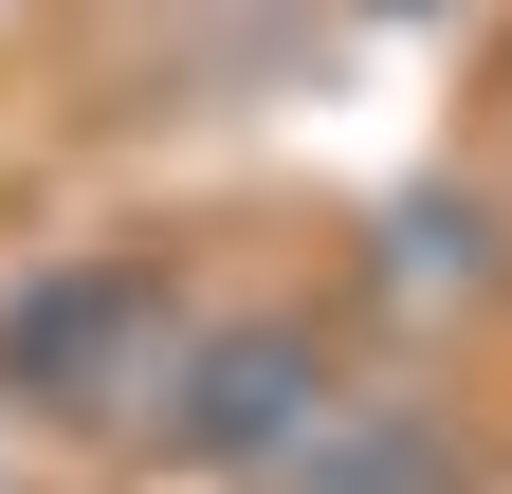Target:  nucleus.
I'll return each instance as SVG.
<instances>
[{
	"mask_svg": "<svg viewBox=\"0 0 512 494\" xmlns=\"http://www.w3.org/2000/svg\"><path fill=\"white\" fill-rule=\"evenodd\" d=\"M165 348H183L165 257H55L19 312H0V403H37V421H128V440H147Z\"/></svg>",
	"mask_w": 512,
	"mask_h": 494,
	"instance_id": "2",
	"label": "nucleus"
},
{
	"mask_svg": "<svg viewBox=\"0 0 512 494\" xmlns=\"http://www.w3.org/2000/svg\"><path fill=\"white\" fill-rule=\"evenodd\" d=\"M238 494H476V440H458V403H421V385H330V421H311L275 476H238Z\"/></svg>",
	"mask_w": 512,
	"mask_h": 494,
	"instance_id": "3",
	"label": "nucleus"
},
{
	"mask_svg": "<svg viewBox=\"0 0 512 494\" xmlns=\"http://www.w3.org/2000/svg\"><path fill=\"white\" fill-rule=\"evenodd\" d=\"M330 330L311 312H183V348H165V385H147V458H183V476H275L311 421H330Z\"/></svg>",
	"mask_w": 512,
	"mask_h": 494,
	"instance_id": "1",
	"label": "nucleus"
}]
</instances>
